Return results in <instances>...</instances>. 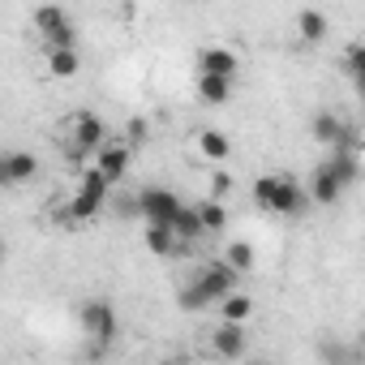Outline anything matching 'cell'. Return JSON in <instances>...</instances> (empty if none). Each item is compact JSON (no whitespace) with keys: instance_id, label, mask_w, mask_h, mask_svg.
Wrapping results in <instances>:
<instances>
[{"instance_id":"cell-24","label":"cell","mask_w":365,"mask_h":365,"mask_svg":"<svg viewBox=\"0 0 365 365\" xmlns=\"http://www.w3.org/2000/svg\"><path fill=\"white\" fill-rule=\"evenodd\" d=\"M344 73L361 86V78H365V39H352L344 48Z\"/></svg>"},{"instance_id":"cell-4","label":"cell","mask_w":365,"mask_h":365,"mask_svg":"<svg viewBox=\"0 0 365 365\" xmlns=\"http://www.w3.org/2000/svg\"><path fill=\"white\" fill-rule=\"evenodd\" d=\"M78 322H82V335H86L95 348H108V344L116 339V309H112V301H103V297H91V301L78 309Z\"/></svg>"},{"instance_id":"cell-6","label":"cell","mask_w":365,"mask_h":365,"mask_svg":"<svg viewBox=\"0 0 365 365\" xmlns=\"http://www.w3.org/2000/svg\"><path fill=\"white\" fill-rule=\"evenodd\" d=\"M309 133H314V142H322V146H331V150H361L356 129H352L344 116H335V112H318V116L309 120Z\"/></svg>"},{"instance_id":"cell-12","label":"cell","mask_w":365,"mask_h":365,"mask_svg":"<svg viewBox=\"0 0 365 365\" xmlns=\"http://www.w3.org/2000/svg\"><path fill=\"white\" fill-rule=\"evenodd\" d=\"M211 348H215V356H224V361H241V356H245V348H250V339H245V327L220 322V327L211 331Z\"/></svg>"},{"instance_id":"cell-22","label":"cell","mask_w":365,"mask_h":365,"mask_svg":"<svg viewBox=\"0 0 365 365\" xmlns=\"http://www.w3.org/2000/svg\"><path fill=\"white\" fill-rule=\"evenodd\" d=\"M198 99L211 108H224L232 99V82L228 78H198Z\"/></svg>"},{"instance_id":"cell-20","label":"cell","mask_w":365,"mask_h":365,"mask_svg":"<svg viewBox=\"0 0 365 365\" xmlns=\"http://www.w3.org/2000/svg\"><path fill=\"white\" fill-rule=\"evenodd\" d=\"M220 314H224V322L245 327V322H250V314H254V297H250V292H228V297L220 301Z\"/></svg>"},{"instance_id":"cell-17","label":"cell","mask_w":365,"mask_h":365,"mask_svg":"<svg viewBox=\"0 0 365 365\" xmlns=\"http://www.w3.org/2000/svg\"><path fill=\"white\" fill-rule=\"evenodd\" d=\"M78 69H82L78 48H48V73L52 78H78Z\"/></svg>"},{"instance_id":"cell-3","label":"cell","mask_w":365,"mask_h":365,"mask_svg":"<svg viewBox=\"0 0 365 365\" xmlns=\"http://www.w3.org/2000/svg\"><path fill=\"white\" fill-rule=\"evenodd\" d=\"M99 146H108V125L95 116V112H78L69 120V159H91Z\"/></svg>"},{"instance_id":"cell-9","label":"cell","mask_w":365,"mask_h":365,"mask_svg":"<svg viewBox=\"0 0 365 365\" xmlns=\"http://www.w3.org/2000/svg\"><path fill=\"white\" fill-rule=\"evenodd\" d=\"M129 163H133V150H129L125 142H108V146L95 150V163H91V168L108 180V185H120L125 172H129Z\"/></svg>"},{"instance_id":"cell-25","label":"cell","mask_w":365,"mask_h":365,"mask_svg":"<svg viewBox=\"0 0 365 365\" xmlns=\"http://www.w3.org/2000/svg\"><path fill=\"white\" fill-rule=\"evenodd\" d=\"M150 138V120L146 116H129V125H125V146L133 150V146H142Z\"/></svg>"},{"instance_id":"cell-11","label":"cell","mask_w":365,"mask_h":365,"mask_svg":"<svg viewBox=\"0 0 365 365\" xmlns=\"http://www.w3.org/2000/svg\"><path fill=\"white\" fill-rule=\"evenodd\" d=\"M305 207V190L297 185L292 176H275V190H271V202H267V211H275V215H297Z\"/></svg>"},{"instance_id":"cell-30","label":"cell","mask_w":365,"mask_h":365,"mask_svg":"<svg viewBox=\"0 0 365 365\" xmlns=\"http://www.w3.org/2000/svg\"><path fill=\"white\" fill-rule=\"evenodd\" d=\"M250 365H271V361H250Z\"/></svg>"},{"instance_id":"cell-14","label":"cell","mask_w":365,"mask_h":365,"mask_svg":"<svg viewBox=\"0 0 365 365\" xmlns=\"http://www.w3.org/2000/svg\"><path fill=\"white\" fill-rule=\"evenodd\" d=\"M309 198H314L318 207H335V202L344 198V185L327 172V163H318V168H314V176H309Z\"/></svg>"},{"instance_id":"cell-1","label":"cell","mask_w":365,"mask_h":365,"mask_svg":"<svg viewBox=\"0 0 365 365\" xmlns=\"http://www.w3.org/2000/svg\"><path fill=\"white\" fill-rule=\"evenodd\" d=\"M241 275L228 271L224 262H207L194 271V279L180 288V309H207V305H220L228 292H237Z\"/></svg>"},{"instance_id":"cell-5","label":"cell","mask_w":365,"mask_h":365,"mask_svg":"<svg viewBox=\"0 0 365 365\" xmlns=\"http://www.w3.org/2000/svg\"><path fill=\"white\" fill-rule=\"evenodd\" d=\"M31 18H35V31L48 39V48H73V43H78V31H73L69 9H61V5H43V9H35Z\"/></svg>"},{"instance_id":"cell-16","label":"cell","mask_w":365,"mask_h":365,"mask_svg":"<svg viewBox=\"0 0 365 365\" xmlns=\"http://www.w3.org/2000/svg\"><path fill=\"white\" fill-rule=\"evenodd\" d=\"M168 228H172L176 245H185V241H202V237H207V232H202V224H198V211H194L190 202L180 207V211H176V220H172Z\"/></svg>"},{"instance_id":"cell-28","label":"cell","mask_w":365,"mask_h":365,"mask_svg":"<svg viewBox=\"0 0 365 365\" xmlns=\"http://www.w3.org/2000/svg\"><path fill=\"white\" fill-rule=\"evenodd\" d=\"M211 190H215L211 198H215V202H224V194H232V172H215V180H211Z\"/></svg>"},{"instance_id":"cell-27","label":"cell","mask_w":365,"mask_h":365,"mask_svg":"<svg viewBox=\"0 0 365 365\" xmlns=\"http://www.w3.org/2000/svg\"><path fill=\"white\" fill-rule=\"evenodd\" d=\"M318 356H322L327 365H348V352H344V344H322V348H318Z\"/></svg>"},{"instance_id":"cell-21","label":"cell","mask_w":365,"mask_h":365,"mask_svg":"<svg viewBox=\"0 0 365 365\" xmlns=\"http://www.w3.org/2000/svg\"><path fill=\"white\" fill-rule=\"evenodd\" d=\"M228 271H237V275H250L254 271V245L250 241H228V250H224V258H220Z\"/></svg>"},{"instance_id":"cell-7","label":"cell","mask_w":365,"mask_h":365,"mask_svg":"<svg viewBox=\"0 0 365 365\" xmlns=\"http://www.w3.org/2000/svg\"><path fill=\"white\" fill-rule=\"evenodd\" d=\"M133 198H138V215H142L146 224H163V228L176 220L180 207H185V202H180L172 190H163V185H146V190L133 194Z\"/></svg>"},{"instance_id":"cell-19","label":"cell","mask_w":365,"mask_h":365,"mask_svg":"<svg viewBox=\"0 0 365 365\" xmlns=\"http://www.w3.org/2000/svg\"><path fill=\"white\" fill-rule=\"evenodd\" d=\"M194 211H198V224H202V232H207V237H215V232H224V228H228V207H224V202L202 198Z\"/></svg>"},{"instance_id":"cell-29","label":"cell","mask_w":365,"mask_h":365,"mask_svg":"<svg viewBox=\"0 0 365 365\" xmlns=\"http://www.w3.org/2000/svg\"><path fill=\"white\" fill-rule=\"evenodd\" d=\"M0 262H5V237H0Z\"/></svg>"},{"instance_id":"cell-23","label":"cell","mask_w":365,"mask_h":365,"mask_svg":"<svg viewBox=\"0 0 365 365\" xmlns=\"http://www.w3.org/2000/svg\"><path fill=\"white\" fill-rule=\"evenodd\" d=\"M146 250L159 254V258H168V254H176L180 245H176L172 228H163V224H146Z\"/></svg>"},{"instance_id":"cell-26","label":"cell","mask_w":365,"mask_h":365,"mask_svg":"<svg viewBox=\"0 0 365 365\" xmlns=\"http://www.w3.org/2000/svg\"><path fill=\"white\" fill-rule=\"evenodd\" d=\"M275 176H279V172H267V176L258 180V185H254V202H258L262 211H267V202H271V190H275Z\"/></svg>"},{"instance_id":"cell-10","label":"cell","mask_w":365,"mask_h":365,"mask_svg":"<svg viewBox=\"0 0 365 365\" xmlns=\"http://www.w3.org/2000/svg\"><path fill=\"white\" fill-rule=\"evenodd\" d=\"M194 69H198V78H237V69H241V61H237V52L232 48H202L198 52V61H194Z\"/></svg>"},{"instance_id":"cell-15","label":"cell","mask_w":365,"mask_h":365,"mask_svg":"<svg viewBox=\"0 0 365 365\" xmlns=\"http://www.w3.org/2000/svg\"><path fill=\"white\" fill-rule=\"evenodd\" d=\"M297 35H301L305 43H322V39L331 35L327 14H322V9H301V14H297Z\"/></svg>"},{"instance_id":"cell-13","label":"cell","mask_w":365,"mask_h":365,"mask_svg":"<svg viewBox=\"0 0 365 365\" xmlns=\"http://www.w3.org/2000/svg\"><path fill=\"white\" fill-rule=\"evenodd\" d=\"M322 163H327V172L339 180L344 190L361 180V150H331V159H322Z\"/></svg>"},{"instance_id":"cell-2","label":"cell","mask_w":365,"mask_h":365,"mask_svg":"<svg viewBox=\"0 0 365 365\" xmlns=\"http://www.w3.org/2000/svg\"><path fill=\"white\" fill-rule=\"evenodd\" d=\"M108 194H112V185H108V180H103L95 168H86V172H82V180H78V194L65 202L61 220H65V224H86V220H95V215L103 211Z\"/></svg>"},{"instance_id":"cell-18","label":"cell","mask_w":365,"mask_h":365,"mask_svg":"<svg viewBox=\"0 0 365 365\" xmlns=\"http://www.w3.org/2000/svg\"><path fill=\"white\" fill-rule=\"evenodd\" d=\"M198 150H202L211 163H228V155H232V138L220 133V129H202V133H198Z\"/></svg>"},{"instance_id":"cell-31","label":"cell","mask_w":365,"mask_h":365,"mask_svg":"<svg viewBox=\"0 0 365 365\" xmlns=\"http://www.w3.org/2000/svg\"><path fill=\"white\" fill-rule=\"evenodd\" d=\"M159 365H180V361H159Z\"/></svg>"},{"instance_id":"cell-8","label":"cell","mask_w":365,"mask_h":365,"mask_svg":"<svg viewBox=\"0 0 365 365\" xmlns=\"http://www.w3.org/2000/svg\"><path fill=\"white\" fill-rule=\"evenodd\" d=\"M39 155L35 150H5L0 155V190H9V185H26V180L39 176Z\"/></svg>"}]
</instances>
